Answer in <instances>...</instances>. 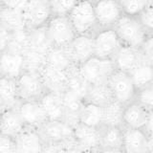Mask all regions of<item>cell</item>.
I'll return each mask as SVG.
<instances>
[{
	"instance_id": "1",
	"label": "cell",
	"mask_w": 153,
	"mask_h": 153,
	"mask_svg": "<svg viewBox=\"0 0 153 153\" xmlns=\"http://www.w3.org/2000/svg\"><path fill=\"white\" fill-rule=\"evenodd\" d=\"M113 29L122 45L140 48L148 36L137 16H123L115 24Z\"/></svg>"
},
{
	"instance_id": "2",
	"label": "cell",
	"mask_w": 153,
	"mask_h": 153,
	"mask_svg": "<svg viewBox=\"0 0 153 153\" xmlns=\"http://www.w3.org/2000/svg\"><path fill=\"white\" fill-rule=\"evenodd\" d=\"M68 17L76 35H92L99 30L93 2L79 0L68 14Z\"/></svg>"
},
{
	"instance_id": "3",
	"label": "cell",
	"mask_w": 153,
	"mask_h": 153,
	"mask_svg": "<svg viewBox=\"0 0 153 153\" xmlns=\"http://www.w3.org/2000/svg\"><path fill=\"white\" fill-rule=\"evenodd\" d=\"M79 69L84 79L92 85L107 82L110 75L115 70V65L112 59H100L93 56L81 63Z\"/></svg>"
},
{
	"instance_id": "4",
	"label": "cell",
	"mask_w": 153,
	"mask_h": 153,
	"mask_svg": "<svg viewBox=\"0 0 153 153\" xmlns=\"http://www.w3.org/2000/svg\"><path fill=\"white\" fill-rule=\"evenodd\" d=\"M17 95L20 102L39 100L47 92L43 80L38 72L24 70L16 79Z\"/></svg>"
},
{
	"instance_id": "5",
	"label": "cell",
	"mask_w": 153,
	"mask_h": 153,
	"mask_svg": "<svg viewBox=\"0 0 153 153\" xmlns=\"http://www.w3.org/2000/svg\"><path fill=\"white\" fill-rule=\"evenodd\" d=\"M51 46L66 47L76 36L68 16H53L46 24Z\"/></svg>"
},
{
	"instance_id": "6",
	"label": "cell",
	"mask_w": 153,
	"mask_h": 153,
	"mask_svg": "<svg viewBox=\"0 0 153 153\" xmlns=\"http://www.w3.org/2000/svg\"><path fill=\"white\" fill-rule=\"evenodd\" d=\"M113 98L116 102L126 105L135 100L137 88L126 72L115 69L107 80Z\"/></svg>"
},
{
	"instance_id": "7",
	"label": "cell",
	"mask_w": 153,
	"mask_h": 153,
	"mask_svg": "<svg viewBox=\"0 0 153 153\" xmlns=\"http://www.w3.org/2000/svg\"><path fill=\"white\" fill-rule=\"evenodd\" d=\"M22 13L27 31L45 26L53 16L49 1L44 0H29Z\"/></svg>"
},
{
	"instance_id": "8",
	"label": "cell",
	"mask_w": 153,
	"mask_h": 153,
	"mask_svg": "<svg viewBox=\"0 0 153 153\" xmlns=\"http://www.w3.org/2000/svg\"><path fill=\"white\" fill-rule=\"evenodd\" d=\"M94 56L100 59H112L116 52L122 46L113 28L100 29L94 33Z\"/></svg>"
},
{
	"instance_id": "9",
	"label": "cell",
	"mask_w": 153,
	"mask_h": 153,
	"mask_svg": "<svg viewBox=\"0 0 153 153\" xmlns=\"http://www.w3.org/2000/svg\"><path fill=\"white\" fill-rule=\"evenodd\" d=\"M93 7L99 30L113 28L123 16L119 0H95Z\"/></svg>"
},
{
	"instance_id": "10",
	"label": "cell",
	"mask_w": 153,
	"mask_h": 153,
	"mask_svg": "<svg viewBox=\"0 0 153 153\" xmlns=\"http://www.w3.org/2000/svg\"><path fill=\"white\" fill-rule=\"evenodd\" d=\"M38 131L44 143H62L74 139V126L64 120L47 121Z\"/></svg>"
},
{
	"instance_id": "11",
	"label": "cell",
	"mask_w": 153,
	"mask_h": 153,
	"mask_svg": "<svg viewBox=\"0 0 153 153\" xmlns=\"http://www.w3.org/2000/svg\"><path fill=\"white\" fill-rule=\"evenodd\" d=\"M66 49L75 65L79 66L94 56V39L92 35H76Z\"/></svg>"
},
{
	"instance_id": "12",
	"label": "cell",
	"mask_w": 153,
	"mask_h": 153,
	"mask_svg": "<svg viewBox=\"0 0 153 153\" xmlns=\"http://www.w3.org/2000/svg\"><path fill=\"white\" fill-rule=\"evenodd\" d=\"M17 110L25 126L38 129L48 121L39 100H24L17 105Z\"/></svg>"
},
{
	"instance_id": "13",
	"label": "cell",
	"mask_w": 153,
	"mask_h": 153,
	"mask_svg": "<svg viewBox=\"0 0 153 153\" xmlns=\"http://www.w3.org/2000/svg\"><path fill=\"white\" fill-rule=\"evenodd\" d=\"M74 139L84 151L99 150L100 127H94L78 123L74 126Z\"/></svg>"
},
{
	"instance_id": "14",
	"label": "cell",
	"mask_w": 153,
	"mask_h": 153,
	"mask_svg": "<svg viewBox=\"0 0 153 153\" xmlns=\"http://www.w3.org/2000/svg\"><path fill=\"white\" fill-rule=\"evenodd\" d=\"M147 135L143 129H132L123 127V153H148Z\"/></svg>"
},
{
	"instance_id": "15",
	"label": "cell",
	"mask_w": 153,
	"mask_h": 153,
	"mask_svg": "<svg viewBox=\"0 0 153 153\" xmlns=\"http://www.w3.org/2000/svg\"><path fill=\"white\" fill-rule=\"evenodd\" d=\"M18 153H40L44 146L38 129L25 126L16 137Z\"/></svg>"
},
{
	"instance_id": "16",
	"label": "cell",
	"mask_w": 153,
	"mask_h": 153,
	"mask_svg": "<svg viewBox=\"0 0 153 153\" xmlns=\"http://www.w3.org/2000/svg\"><path fill=\"white\" fill-rule=\"evenodd\" d=\"M112 60L115 69L129 73L143 59L139 48L122 45L112 57Z\"/></svg>"
},
{
	"instance_id": "17",
	"label": "cell",
	"mask_w": 153,
	"mask_h": 153,
	"mask_svg": "<svg viewBox=\"0 0 153 153\" xmlns=\"http://www.w3.org/2000/svg\"><path fill=\"white\" fill-rule=\"evenodd\" d=\"M148 110L137 100H132L123 106V127L132 129H143L146 122Z\"/></svg>"
},
{
	"instance_id": "18",
	"label": "cell",
	"mask_w": 153,
	"mask_h": 153,
	"mask_svg": "<svg viewBox=\"0 0 153 153\" xmlns=\"http://www.w3.org/2000/svg\"><path fill=\"white\" fill-rule=\"evenodd\" d=\"M48 91L62 93L67 87V75L66 71L52 67L48 64L43 65L38 71Z\"/></svg>"
},
{
	"instance_id": "19",
	"label": "cell",
	"mask_w": 153,
	"mask_h": 153,
	"mask_svg": "<svg viewBox=\"0 0 153 153\" xmlns=\"http://www.w3.org/2000/svg\"><path fill=\"white\" fill-rule=\"evenodd\" d=\"M0 68L2 76L17 79L24 71L23 55L8 50L0 53Z\"/></svg>"
},
{
	"instance_id": "20",
	"label": "cell",
	"mask_w": 153,
	"mask_h": 153,
	"mask_svg": "<svg viewBox=\"0 0 153 153\" xmlns=\"http://www.w3.org/2000/svg\"><path fill=\"white\" fill-rule=\"evenodd\" d=\"M24 127L25 124L20 117L17 107L6 108L0 114V133L16 137Z\"/></svg>"
},
{
	"instance_id": "21",
	"label": "cell",
	"mask_w": 153,
	"mask_h": 153,
	"mask_svg": "<svg viewBox=\"0 0 153 153\" xmlns=\"http://www.w3.org/2000/svg\"><path fill=\"white\" fill-rule=\"evenodd\" d=\"M48 121H56L64 119V108L61 93L47 91L39 100Z\"/></svg>"
},
{
	"instance_id": "22",
	"label": "cell",
	"mask_w": 153,
	"mask_h": 153,
	"mask_svg": "<svg viewBox=\"0 0 153 153\" xmlns=\"http://www.w3.org/2000/svg\"><path fill=\"white\" fill-rule=\"evenodd\" d=\"M62 103L64 108V121L69 123L72 126H75L79 123V116L80 110L82 108L84 100L82 98L74 94L69 90H65L61 93Z\"/></svg>"
},
{
	"instance_id": "23",
	"label": "cell",
	"mask_w": 153,
	"mask_h": 153,
	"mask_svg": "<svg viewBox=\"0 0 153 153\" xmlns=\"http://www.w3.org/2000/svg\"><path fill=\"white\" fill-rule=\"evenodd\" d=\"M0 28L9 33L25 29L22 10L2 6L0 8Z\"/></svg>"
},
{
	"instance_id": "24",
	"label": "cell",
	"mask_w": 153,
	"mask_h": 153,
	"mask_svg": "<svg viewBox=\"0 0 153 153\" xmlns=\"http://www.w3.org/2000/svg\"><path fill=\"white\" fill-rule=\"evenodd\" d=\"M0 100L6 108L17 107L20 100L17 95L16 79L0 76Z\"/></svg>"
},
{
	"instance_id": "25",
	"label": "cell",
	"mask_w": 153,
	"mask_h": 153,
	"mask_svg": "<svg viewBox=\"0 0 153 153\" xmlns=\"http://www.w3.org/2000/svg\"><path fill=\"white\" fill-rule=\"evenodd\" d=\"M85 102H90L100 107H103L114 100L113 95L107 82L89 85L85 97L83 99Z\"/></svg>"
},
{
	"instance_id": "26",
	"label": "cell",
	"mask_w": 153,
	"mask_h": 153,
	"mask_svg": "<svg viewBox=\"0 0 153 153\" xmlns=\"http://www.w3.org/2000/svg\"><path fill=\"white\" fill-rule=\"evenodd\" d=\"M45 63L55 68L66 71L72 65V61L66 47L51 46L45 55Z\"/></svg>"
},
{
	"instance_id": "27",
	"label": "cell",
	"mask_w": 153,
	"mask_h": 153,
	"mask_svg": "<svg viewBox=\"0 0 153 153\" xmlns=\"http://www.w3.org/2000/svg\"><path fill=\"white\" fill-rule=\"evenodd\" d=\"M67 75V87L66 90H69L79 97L84 99L87 90L89 88V83L81 76L79 66L72 65L66 70Z\"/></svg>"
},
{
	"instance_id": "28",
	"label": "cell",
	"mask_w": 153,
	"mask_h": 153,
	"mask_svg": "<svg viewBox=\"0 0 153 153\" xmlns=\"http://www.w3.org/2000/svg\"><path fill=\"white\" fill-rule=\"evenodd\" d=\"M123 127L102 126L100 127V148H122Z\"/></svg>"
},
{
	"instance_id": "29",
	"label": "cell",
	"mask_w": 153,
	"mask_h": 153,
	"mask_svg": "<svg viewBox=\"0 0 153 153\" xmlns=\"http://www.w3.org/2000/svg\"><path fill=\"white\" fill-rule=\"evenodd\" d=\"M128 74L137 90L153 82V65L145 60L140 62Z\"/></svg>"
},
{
	"instance_id": "30",
	"label": "cell",
	"mask_w": 153,
	"mask_h": 153,
	"mask_svg": "<svg viewBox=\"0 0 153 153\" xmlns=\"http://www.w3.org/2000/svg\"><path fill=\"white\" fill-rule=\"evenodd\" d=\"M79 123L89 126H102V107L90 102H85L82 105L79 116Z\"/></svg>"
},
{
	"instance_id": "31",
	"label": "cell",
	"mask_w": 153,
	"mask_h": 153,
	"mask_svg": "<svg viewBox=\"0 0 153 153\" xmlns=\"http://www.w3.org/2000/svg\"><path fill=\"white\" fill-rule=\"evenodd\" d=\"M28 32V46L29 49L46 54L51 47V42L46 30V25L29 30Z\"/></svg>"
},
{
	"instance_id": "32",
	"label": "cell",
	"mask_w": 153,
	"mask_h": 153,
	"mask_svg": "<svg viewBox=\"0 0 153 153\" xmlns=\"http://www.w3.org/2000/svg\"><path fill=\"white\" fill-rule=\"evenodd\" d=\"M123 106L116 100H113L102 107V126H122Z\"/></svg>"
},
{
	"instance_id": "33",
	"label": "cell",
	"mask_w": 153,
	"mask_h": 153,
	"mask_svg": "<svg viewBox=\"0 0 153 153\" xmlns=\"http://www.w3.org/2000/svg\"><path fill=\"white\" fill-rule=\"evenodd\" d=\"M28 49V32L26 29L10 33L9 44L6 50L23 55Z\"/></svg>"
},
{
	"instance_id": "34",
	"label": "cell",
	"mask_w": 153,
	"mask_h": 153,
	"mask_svg": "<svg viewBox=\"0 0 153 153\" xmlns=\"http://www.w3.org/2000/svg\"><path fill=\"white\" fill-rule=\"evenodd\" d=\"M45 55L32 49H28L23 54L24 56V70L38 72L45 64Z\"/></svg>"
},
{
	"instance_id": "35",
	"label": "cell",
	"mask_w": 153,
	"mask_h": 153,
	"mask_svg": "<svg viewBox=\"0 0 153 153\" xmlns=\"http://www.w3.org/2000/svg\"><path fill=\"white\" fill-rule=\"evenodd\" d=\"M151 0H119L123 13L128 16H138Z\"/></svg>"
},
{
	"instance_id": "36",
	"label": "cell",
	"mask_w": 153,
	"mask_h": 153,
	"mask_svg": "<svg viewBox=\"0 0 153 153\" xmlns=\"http://www.w3.org/2000/svg\"><path fill=\"white\" fill-rule=\"evenodd\" d=\"M79 0H49L53 16H68Z\"/></svg>"
},
{
	"instance_id": "37",
	"label": "cell",
	"mask_w": 153,
	"mask_h": 153,
	"mask_svg": "<svg viewBox=\"0 0 153 153\" xmlns=\"http://www.w3.org/2000/svg\"><path fill=\"white\" fill-rule=\"evenodd\" d=\"M135 100L147 110L153 108V82L137 90Z\"/></svg>"
},
{
	"instance_id": "38",
	"label": "cell",
	"mask_w": 153,
	"mask_h": 153,
	"mask_svg": "<svg viewBox=\"0 0 153 153\" xmlns=\"http://www.w3.org/2000/svg\"><path fill=\"white\" fill-rule=\"evenodd\" d=\"M142 26L147 33V35L153 33V1L146 6V8L137 16Z\"/></svg>"
},
{
	"instance_id": "39",
	"label": "cell",
	"mask_w": 153,
	"mask_h": 153,
	"mask_svg": "<svg viewBox=\"0 0 153 153\" xmlns=\"http://www.w3.org/2000/svg\"><path fill=\"white\" fill-rule=\"evenodd\" d=\"M0 153H18L16 137L0 133Z\"/></svg>"
},
{
	"instance_id": "40",
	"label": "cell",
	"mask_w": 153,
	"mask_h": 153,
	"mask_svg": "<svg viewBox=\"0 0 153 153\" xmlns=\"http://www.w3.org/2000/svg\"><path fill=\"white\" fill-rule=\"evenodd\" d=\"M139 49L142 54L143 59L153 65V33L146 36Z\"/></svg>"
},
{
	"instance_id": "41",
	"label": "cell",
	"mask_w": 153,
	"mask_h": 153,
	"mask_svg": "<svg viewBox=\"0 0 153 153\" xmlns=\"http://www.w3.org/2000/svg\"><path fill=\"white\" fill-rule=\"evenodd\" d=\"M83 152L84 150L76 143L75 139H72V140L62 143V148L60 153H83Z\"/></svg>"
},
{
	"instance_id": "42",
	"label": "cell",
	"mask_w": 153,
	"mask_h": 153,
	"mask_svg": "<svg viewBox=\"0 0 153 153\" xmlns=\"http://www.w3.org/2000/svg\"><path fill=\"white\" fill-rule=\"evenodd\" d=\"M1 2L2 5L5 7L23 10V8L29 2V0H1Z\"/></svg>"
},
{
	"instance_id": "43",
	"label": "cell",
	"mask_w": 153,
	"mask_h": 153,
	"mask_svg": "<svg viewBox=\"0 0 153 153\" xmlns=\"http://www.w3.org/2000/svg\"><path fill=\"white\" fill-rule=\"evenodd\" d=\"M143 131L146 133L147 136H153V108L147 111L146 122L143 127Z\"/></svg>"
},
{
	"instance_id": "44",
	"label": "cell",
	"mask_w": 153,
	"mask_h": 153,
	"mask_svg": "<svg viewBox=\"0 0 153 153\" xmlns=\"http://www.w3.org/2000/svg\"><path fill=\"white\" fill-rule=\"evenodd\" d=\"M62 143H44L40 153H60Z\"/></svg>"
},
{
	"instance_id": "45",
	"label": "cell",
	"mask_w": 153,
	"mask_h": 153,
	"mask_svg": "<svg viewBox=\"0 0 153 153\" xmlns=\"http://www.w3.org/2000/svg\"><path fill=\"white\" fill-rule=\"evenodd\" d=\"M10 39V33L0 28V53L7 49Z\"/></svg>"
},
{
	"instance_id": "46",
	"label": "cell",
	"mask_w": 153,
	"mask_h": 153,
	"mask_svg": "<svg viewBox=\"0 0 153 153\" xmlns=\"http://www.w3.org/2000/svg\"><path fill=\"white\" fill-rule=\"evenodd\" d=\"M99 153H123L122 148H100Z\"/></svg>"
},
{
	"instance_id": "47",
	"label": "cell",
	"mask_w": 153,
	"mask_h": 153,
	"mask_svg": "<svg viewBox=\"0 0 153 153\" xmlns=\"http://www.w3.org/2000/svg\"><path fill=\"white\" fill-rule=\"evenodd\" d=\"M147 152L153 153V136L147 137Z\"/></svg>"
},
{
	"instance_id": "48",
	"label": "cell",
	"mask_w": 153,
	"mask_h": 153,
	"mask_svg": "<svg viewBox=\"0 0 153 153\" xmlns=\"http://www.w3.org/2000/svg\"><path fill=\"white\" fill-rule=\"evenodd\" d=\"M5 109H6V107H5V105H4L3 102H1V100H0V114H1Z\"/></svg>"
},
{
	"instance_id": "49",
	"label": "cell",
	"mask_w": 153,
	"mask_h": 153,
	"mask_svg": "<svg viewBox=\"0 0 153 153\" xmlns=\"http://www.w3.org/2000/svg\"><path fill=\"white\" fill-rule=\"evenodd\" d=\"M83 153H99V150H87L84 151Z\"/></svg>"
},
{
	"instance_id": "50",
	"label": "cell",
	"mask_w": 153,
	"mask_h": 153,
	"mask_svg": "<svg viewBox=\"0 0 153 153\" xmlns=\"http://www.w3.org/2000/svg\"><path fill=\"white\" fill-rule=\"evenodd\" d=\"M3 6V5H2V2H1V0H0V8H1Z\"/></svg>"
},
{
	"instance_id": "51",
	"label": "cell",
	"mask_w": 153,
	"mask_h": 153,
	"mask_svg": "<svg viewBox=\"0 0 153 153\" xmlns=\"http://www.w3.org/2000/svg\"><path fill=\"white\" fill-rule=\"evenodd\" d=\"M86 1H91V2H94L95 0H86Z\"/></svg>"
},
{
	"instance_id": "52",
	"label": "cell",
	"mask_w": 153,
	"mask_h": 153,
	"mask_svg": "<svg viewBox=\"0 0 153 153\" xmlns=\"http://www.w3.org/2000/svg\"><path fill=\"white\" fill-rule=\"evenodd\" d=\"M0 76H2V74H1V68H0Z\"/></svg>"
},
{
	"instance_id": "53",
	"label": "cell",
	"mask_w": 153,
	"mask_h": 153,
	"mask_svg": "<svg viewBox=\"0 0 153 153\" xmlns=\"http://www.w3.org/2000/svg\"><path fill=\"white\" fill-rule=\"evenodd\" d=\"M44 1H49V0H44Z\"/></svg>"
},
{
	"instance_id": "54",
	"label": "cell",
	"mask_w": 153,
	"mask_h": 153,
	"mask_svg": "<svg viewBox=\"0 0 153 153\" xmlns=\"http://www.w3.org/2000/svg\"><path fill=\"white\" fill-rule=\"evenodd\" d=\"M152 1H153V0H152Z\"/></svg>"
}]
</instances>
